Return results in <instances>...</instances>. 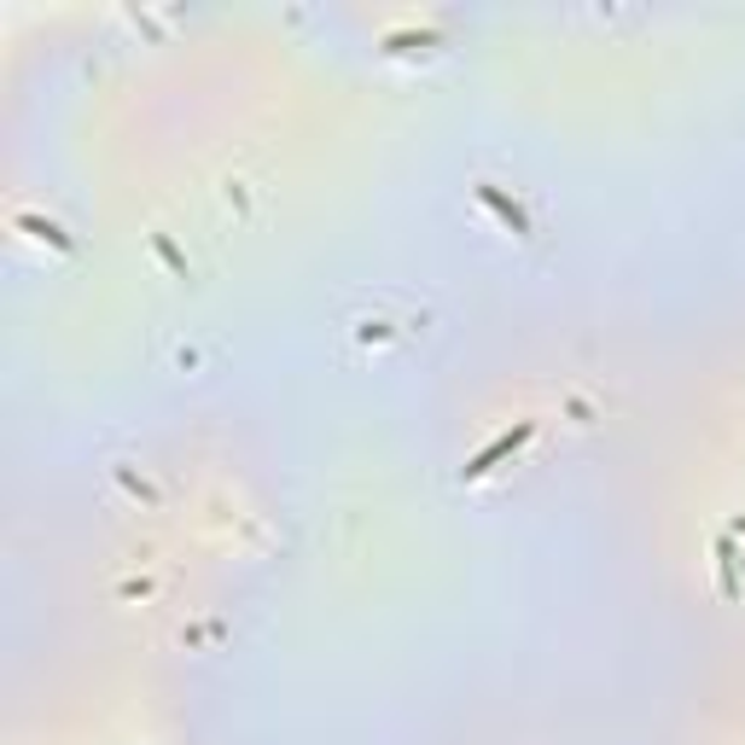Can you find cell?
Returning a JSON list of instances; mask_svg holds the SVG:
<instances>
[{"mask_svg": "<svg viewBox=\"0 0 745 745\" xmlns=\"http://www.w3.org/2000/svg\"><path fill=\"white\" fill-rule=\"evenodd\" d=\"M728 536H745V513H740L734 524H728Z\"/></svg>", "mask_w": 745, "mask_h": 745, "instance_id": "obj_6", "label": "cell"}, {"mask_svg": "<svg viewBox=\"0 0 745 745\" xmlns=\"http://www.w3.org/2000/svg\"><path fill=\"white\" fill-rule=\"evenodd\" d=\"M19 228H29L36 240H47V245H59V251H71V240L59 233V222H41V216H19Z\"/></svg>", "mask_w": 745, "mask_h": 745, "instance_id": "obj_4", "label": "cell"}, {"mask_svg": "<svg viewBox=\"0 0 745 745\" xmlns=\"http://www.w3.org/2000/svg\"><path fill=\"white\" fill-rule=\"evenodd\" d=\"M717 559H722V595L740 600V553H734V536H717Z\"/></svg>", "mask_w": 745, "mask_h": 745, "instance_id": "obj_3", "label": "cell"}, {"mask_svg": "<svg viewBox=\"0 0 745 745\" xmlns=\"http://www.w3.org/2000/svg\"><path fill=\"white\" fill-rule=\"evenodd\" d=\"M478 205H484L489 216H496V222H501L506 233H518V240H530V233H536V222H530V210H524L518 198H506V193H501L496 181H478Z\"/></svg>", "mask_w": 745, "mask_h": 745, "instance_id": "obj_2", "label": "cell"}, {"mask_svg": "<svg viewBox=\"0 0 745 745\" xmlns=\"http://www.w3.org/2000/svg\"><path fill=\"white\" fill-rule=\"evenodd\" d=\"M151 251H158V257L169 262V268H175V274L186 280V257H181V251L175 245H169V233H151Z\"/></svg>", "mask_w": 745, "mask_h": 745, "instance_id": "obj_5", "label": "cell"}, {"mask_svg": "<svg viewBox=\"0 0 745 745\" xmlns=\"http://www.w3.org/2000/svg\"><path fill=\"white\" fill-rule=\"evenodd\" d=\"M530 437H536V419H518L513 431H501L496 443H484L478 454H472V461L461 466V478H466V484H478V478H489V472H496L501 461H513V454H518L524 443H530Z\"/></svg>", "mask_w": 745, "mask_h": 745, "instance_id": "obj_1", "label": "cell"}]
</instances>
